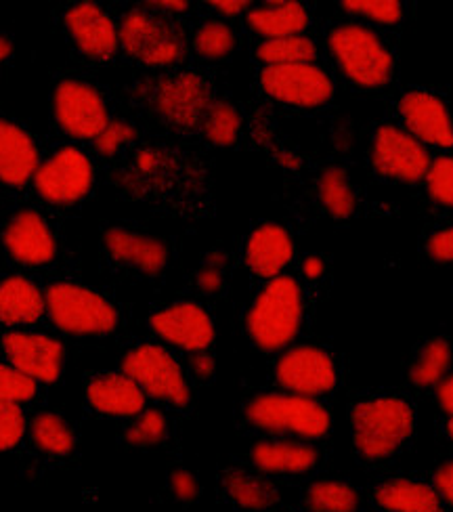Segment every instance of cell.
Wrapping results in <instances>:
<instances>
[{
  "mask_svg": "<svg viewBox=\"0 0 453 512\" xmlns=\"http://www.w3.org/2000/svg\"><path fill=\"white\" fill-rule=\"evenodd\" d=\"M196 284L204 294H219L223 290V271L214 267H202L196 275Z\"/></svg>",
  "mask_w": 453,
  "mask_h": 512,
  "instance_id": "7bdbcfd3",
  "label": "cell"
},
{
  "mask_svg": "<svg viewBox=\"0 0 453 512\" xmlns=\"http://www.w3.org/2000/svg\"><path fill=\"white\" fill-rule=\"evenodd\" d=\"M246 21L248 28L265 40L302 36L311 26L307 7L292 0H271V3L258 5L248 11Z\"/></svg>",
  "mask_w": 453,
  "mask_h": 512,
  "instance_id": "cb8c5ba5",
  "label": "cell"
},
{
  "mask_svg": "<svg viewBox=\"0 0 453 512\" xmlns=\"http://www.w3.org/2000/svg\"><path fill=\"white\" fill-rule=\"evenodd\" d=\"M227 261H229V256H227V252L225 250H219V248H214V250H210L208 254H206V259H204V265L206 267H214V269H225V265H227Z\"/></svg>",
  "mask_w": 453,
  "mask_h": 512,
  "instance_id": "f907efd6",
  "label": "cell"
},
{
  "mask_svg": "<svg viewBox=\"0 0 453 512\" xmlns=\"http://www.w3.org/2000/svg\"><path fill=\"white\" fill-rule=\"evenodd\" d=\"M317 198L332 219L344 221L355 215L357 194L349 173L342 166H328L317 179Z\"/></svg>",
  "mask_w": 453,
  "mask_h": 512,
  "instance_id": "83f0119b",
  "label": "cell"
},
{
  "mask_svg": "<svg viewBox=\"0 0 453 512\" xmlns=\"http://www.w3.org/2000/svg\"><path fill=\"white\" fill-rule=\"evenodd\" d=\"M258 61L267 66H292V63H313L317 59L315 42L307 36H288L263 40L256 49Z\"/></svg>",
  "mask_w": 453,
  "mask_h": 512,
  "instance_id": "1f68e13d",
  "label": "cell"
},
{
  "mask_svg": "<svg viewBox=\"0 0 453 512\" xmlns=\"http://www.w3.org/2000/svg\"><path fill=\"white\" fill-rule=\"evenodd\" d=\"M120 49L141 66L172 68L185 59V32L168 17L135 9L126 13L118 26Z\"/></svg>",
  "mask_w": 453,
  "mask_h": 512,
  "instance_id": "8992f818",
  "label": "cell"
},
{
  "mask_svg": "<svg viewBox=\"0 0 453 512\" xmlns=\"http://www.w3.org/2000/svg\"><path fill=\"white\" fill-rule=\"evenodd\" d=\"M53 116L61 131L76 141H95L110 122L103 95L76 78L61 80L55 87Z\"/></svg>",
  "mask_w": 453,
  "mask_h": 512,
  "instance_id": "9c48e42d",
  "label": "cell"
},
{
  "mask_svg": "<svg viewBox=\"0 0 453 512\" xmlns=\"http://www.w3.org/2000/svg\"><path fill=\"white\" fill-rule=\"evenodd\" d=\"M189 370L200 380H210L214 376V370H217V364H214V357L210 353L200 351V353H191Z\"/></svg>",
  "mask_w": 453,
  "mask_h": 512,
  "instance_id": "f6af8a7d",
  "label": "cell"
},
{
  "mask_svg": "<svg viewBox=\"0 0 453 512\" xmlns=\"http://www.w3.org/2000/svg\"><path fill=\"white\" fill-rule=\"evenodd\" d=\"M437 494L441 500H445L449 506H453V462H445L439 471L435 473V485Z\"/></svg>",
  "mask_w": 453,
  "mask_h": 512,
  "instance_id": "ee69618b",
  "label": "cell"
},
{
  "mask_svg": "<svg viewBox=\"0 0 453 512\" xmlns=\"http://www.w3.org/2000/svg\"><path fill=\"white\" fill-rule=\"evenodd\" d=\"M135 97L162 124L177 131H193L212 103L210 84L196 72L149 78L137 84Z\"/></svg>",
  "mask_w": 453,
  "mask_h": 512,
  "instance_id": "3957f363",
  "label": "cell"
},
{
  "mask_svg": "<svg viewBox=\"0 0 453 512\" xmlns=\"http://www.w3.org/2000/svg\"><path fill=\"white\" fill-rule=\"evenodd\" d=\"M210 7L221 17H237V15H242L246 9H250V5L242 3V0H214V3H210Z\"/></svg>",
  "mask_w": 453,
  "mask_h": 512,
  "instance_id": "7dc6e473",
  "label": "cell"
},
{
  "mask_svg": "<svg viewBox=\"0 0 453 512\" xmlns=\"http://www.w3.org/2000/svg\"><path fill=\"white\" fill-rule=\"evenodd\" d=\"M30 435L38 450L51 456H68L76 447L72 426L53 412L36 414L30 424Z\"/></svg>",
  "mask_w": 453,
  "mask_h": 512,
  "instance_id": "f546056e",
  "label": "cell"
},
{
  "mask_svg": "<svg viewBox=\"0 0 453 512\" xmlns=\"http://www.w3.org/2000/svg\"><path fill=\"white\" fill-rule=\"evenodd\" d=\"M166 437L168 420L160 410H143L124 435V439L135 447H154Z\"/></svg>",
  "mask_w": 453,
  "mask_h": 512,
  "instance_id": "d590c367",
  "label": "cell"
},
{
  "mask_svg": "<svg viewBox=\"0 0 453 512\" xmlns=\"http://www.w3.org/2000/svg\"><path fill=\"white\" fill-rule=\"evenodd\" d=\"M3 242L13 259L26 267L49 265L57 254L53 229L36 210L24 208L9 219Z\"/></svg>",
  "mask_w": 453,
  "mask_h": 512,
  "instance_id": "ac0fdd59",
  "label": "cell"
},
{
  "mask_svg": "<svg viewBox=\"0 0 453 512\" xmlns=\"http://www.w3.org/2000/svg\"><path fill=\"white\" fill-rule=\"evenodd\" d=\"M149 9H162L168 13H185L189 9V3L185 0H160V3H147Z\"/></svg>",
  "mask_w": 453,
  "mask_h": 512,
  "instance_id": "681fc988",
  "label": "cell"
},
{
  "mask_svg": "<svg viewBox=\"0 0 453 512\" xmlns=\"http://www.w3.org/2000/svg\"><path fill=\"white\" fill-rule=\"evenodd\" d=\"M145 393L124 372L95 376L86 387V401L91 408L110 418H137L145 410Z\"/></svg>",
  "mask_w": 453,
  "mask_h": 512,
  "instance_id": "44dd1931",
  "label": "cell"
},
{
  "mask_svg": "<svg viewBox=\"0 0 453 512\" xmlns=\"http://www.w3.org/2000/svg\"><path fill=\"white\" fill-rule=\"evenodd\" d=\"M38 391V382L17 372L13 366L0 364V403H26Z\"/></svg>",
  "mask_w": 453,
  "mask_h": 512,
  "instance_id": "f35d334b",
  "label": "cell"
},
{
  "mask_svg": "<svg viewBox=\"0 0 453 512\" xmlns=\"http://www.w3.org/2000/svg\"><path fill=\"white\" fill-rule=\"evenodd\" d=\"M426 254L435 263H453V225L430 233L426 240Z\"/></svg>",
  "mask_w": 453,
  "mask_h": 512,
  "instance_id": "60d3db41",
  "label": "cell"
},
{
  "mask_svg": "<svg viewBox=\"0 0 453 512\" xmlns=\"http://www.w3.org/2000/svg\"><path fill=\"white\" fill-rule=\"evenodd\" d=\"M340 7L353 17H361L378 26H397L403 19V7L397 0H344Z\"/></svg>",
  "mask_w": 453,
  "mask_h": 512,
  "instance_id": "e575fe53",
  "label": "cell"
},
{
  "mask_svg": "<svg viewBox=\"0 0 453 512\" xmlns=\"http://www.w3.org/2000/svg\"><path fill=\"white\" fill-rule=\"evenodd\" d=\"M275 160H277L279 166H284L288 170H298L302 166V158L296 156L294 152H288V149H282V152H277Z\"/></svg>",
  "mask_w": 453,
  "mask_h": 512,
  "instance_id": "816d5d0a",
  "label": "cell"
},
{
  "mask_svg": "<svg viewBox=\"0 0 453 512\" xmlns=\"http://www.w3.org/2000/svg\"><path fill=\"white\" fill-rule=\"evenodd\" d=\"M47 311V296L24 275L0 282V322L5 326H32Z\"/></svg>",
  "mask_w": 453,
  "mask_h": 512,
  "instance_id": "d4e9b609",
  "label": "cell"
},
{
  "mask_svg": "<svg viewBox=\"0 0 453 512\" xmlns=\"http://www.w3.org/2000/svg\"><path fill=\"white\" fill-rule=\"evenodd\" d=\"M244 259L254 275L275 280L294 259V242L288 229L277 223L258 225L246 242Z\"/></svg>",
  "mask_w": 453,
  "mask_h": 512,
  "instance_id": "ffe728a7",
  "label": "cell"
},
{
  "mask_svg": "<svg viewBox=\"0 0 453 512\" xmlns=\"http://www.w3.org/2000/svg\"><path fill=\"white\" fill-rule=\"evenodd\" d=\"M139 137L137 126L126 120H110L101 131V135L93 141L97 154L103 158H112L120 154L126 145L135 143Z\"/></svg>",
  "mask_w": 453,
  "mask_h": 512,
  "instance_id": "74e56055",
  "label": "cell"
},
{
  "mask_svg": "<svg viewBox=\"0 0 453 512\" xmlns=\"http://www.w3.org/2000/svg\"><path fill=\"white\" fill-rule=\"evenodd\" d=\"M302 273L309 280H319V277L326 273V263H323L321 256H307L305 263H302Z\"/></svg>",
  "mask_w": 453,
  "mask_h": 512,
  "instance_id": "c3c4849f",
  "label": "cell"
},
{
  "mask_svg": "<svg viewBox=\"0 0 453 512\" xmlns=\"http://www.w3.org/2000/svg\"><path fill=\"white\" fill-rule=\"evenodd\" d=\"M3 349L11 366L36 382H55L66 364V349L57 338L38 332H9Z\"/></svg>",
  "mask_w": 453,
  "mask_h": 512,
  "instance_id": "9a60e30c",
  "label": "cell"
},
{
  "mask_svg": "<svg viewBox=\"0 0 453 512\" xmlns=\"http://www.w3.org/2000/svg\"><path fill=\"white\" fill-rule=\"evenodd\" d=\"M122 372L131 376L147 397L175 408L191 401V389L177 357L158 345H139L122 359Z\"/></svg>",
  "mask_w": 453,
  "mask_h": 512,
  "instance_id": "ba28073f",
  "label": "cell"
},
{
  "mask_svg": "<svg viewBox=\"0 0 453 512\" xmlns=\"http://www.w3.org/2000/svg\"><path fill=\"white\" fill-rule=\"evenodd\" d=\"M246 420L254 429L300 441H315L330 433V414L317 399L292 393H261L248 401Z\"/></svg>",
  "mask_w": 453,
  "mask_h": 512,
  "instance_id": "5b68a950",
  "label": "cell"
},
{
  "mask_svg": "<svg viewBox=\"0 0 453 512\" xmlns=\"http://www.w3.org/2000/svg\"><path fill=\"white\" fill-rule=\"evenodd\" d=\"M372 166L384 179L416 185L433 164L426 145L395 124H380L372 141Z\"/></svg>",
  "mask_w": 453,
  "mask_h": 512,
  "instance_id": "30bf717a",
  "label": "cell"
},
{
  "mask_svg": "<svg viewBox=\"0 0 453 512\" xmlns=\"http://www.w3.org/2000/svg\"><path fill=\"white\" fill-rule=\"evenodd\" d=\"M328 49L342 76L359 89H382L393 80L395 57L368 26L349 21L332 28Z\"/></svg>",
  "mask_w": 453,
  "mask_h": 512,
  "instance_id": "277c9868",
  "label": "cell"
},
{
  "mask_svg": "<svg viewBox=\"0 0 453 512\" xmlns=\"http://www.w3.org/2000/svg\"><path fill=\"white\" fill-rule=\"evenodd\" d=\"M302 317L305 301L298 282L290 275H279L256 294L246 315V332L258 349L277 353L294 343Z\"/></svg>",
  "mask_w": 453,
  "mask_h": 512,
  "instance_id": "6da1fadb",
  "label": "cell"
},
{
  "mask_svg": "<svg viewBox=\"0 0 453 512\" xmlns=\"http://www.w3.org/2000/svg\"><path fill=\"white\" fill-rule=\"evenodd\" d=\"M66 28L74 47L93 61L112 59L120 49V34L114 19L95 3H76L68 9Z\"/></svg>",
  "mask_w": 453,
  "mask_h": 512,
  "instance_id": "e0dca14e",
  "label": "cell"
},
{
  "mask_svg": "<svg viewBox=\"0 0 453 512\" xmlns=\"http://www.w3.org/2000/svg\"><path fill=\"white\" fill-rule=\"evenodd\" d=\"M103 246L114 261L133 267L145 275L162 273L170 261L166 242L126 227L105 229Z\"/></svg>",
  "mask_w": 453,
  "mask_h": 512,
  "instance_id": "d6986e66",
  "label": "cell"
},
{
  "mask_svg": "<svg viewBox=\"0 0 453 512\" xmlns=\"http://www.w3.org/2000/svg\"><path fill=\"white\" fill-rule=\"evenodd\" d=\"M26 416L15 403H0V452H9L24 439Z\"/></svg>",
  "mask_w": 453,
  "mask_h": 512,
  "instance_id": "ab89813d",
  "label": "cell"
},
{
  "mask_svg": "<svg viewBox=\"0 0 453 512\" xmlns=\"http://www.w3.org/2000/svg\"><path fill=\"white\" fill-rule=\"evenodd\" d=\"M307 506L311 512H355L359 492L338 479H321L307 489Z\"/></svg>",
  "mask_w": 453,
  "mask_h": 512,
  "instance_id": "d6a6232c",
  "label": "cell"
},
{
  "mask_svg": "<svg viewBox=\"0 0 453 512\" xmlns=\"http://www.w3.org/2000/svg\"><path fill=\"white\" fill-rule=\"evenodd\" d=\"M149 326L166 345H172L187 353L206 351L214 343V336H217L208 311L202 305L191 301L172 303L158 309L151 315Z\"/></svg>",
  "mask_w": 453,
  "mask_h": 512,
  "instance_id": "5bb4252c",
  "label": "cell"
},
{
  "mask_svg": "<svg viewBox=\"0 0 453 512\" xmlns=\"http://www.w3.org/2000/svg\"><path fill=\"white\" fill-rule=\"evenodd\" d=\"M225 494L233 504L250 512H263L277 504L279 494L271 481L246 471H227L223 477Z\"/></svg>",
  "mask_w": 453,
  "mask_h": 512,
  "instance_id": "4316f807",
  "label": "cell"
},
{
  "mask_svg": "<svg viewBox=\"0 0 453 512\" xmlns=\"http://www.w3.org/2000/svg\"><path fill=\"white\" fill-rule=\"evenodd\" d=\"M424 181L430 198L441 206L453 208V156L433 160Z\"/></svg>",
  "mask_w": 453,
  "mask_h": 512,
  "instance_id": "8d00e7d4",
  "label": "cell"
},
{
  "mask_svg": "<svg viewBox=\"0 0 453 512\" xmlns=\"http://www.w3.org/2000/svg\"><path fill=\"white\" fill-rule=\"evenodd\" d=\"M405 131L422 145L453 147V118L441 97L422 89L407 91L399 101Z\"/></svg>",
  "mask_w": 453,
  "mask_h": 512,
  "instance_id": "2e32d148",
  "label": "cell"
},
{
  "mask_svg": "<svg viewBox=\"0 0 453 512\" xmlns=\"http://www.w3.org/2000/svg\"><path fill=\"white\" fill-rule=\"evenodd\" d=\"M447 435H449L451 441H453V418H449V422H447Z\"/></svg>",
  "mask_w": 453,
  "mask_h": 512,
  "instance_id": "db71d44e",
  "label": "cell"
},
{
  "mask_svg": "<svg viewBox=\"0 0 453 512\" xmlns=\"http://www.w3.org/2000/svg\"><path fill=\"white\" fill-rule=\"evenodd\" d=\"M193 51L206 61H221L235 51L237 38L233 30L219 19H208L193 34Z\"/></svg>",
  "mask_w": 453,
  "mask_h": 512,
  "instance_id": "836d02e7",
  "label": "cell"
},
{
  "mask_svg": "<svg viewBox=\"0 0 453 512\" xmlns=\"http://www.w3.org/2000/svg\"><path fill=\"white\" fill-rule=\"evenodd\" d=\"M11 55H13V42H11L7 36L0 34V66H3V63H5Z\"/></svg>",
  "mask_w": 453,
  "mask_h": 512,
  "instance_id": "f5cc1de1",
  "label": "cell"
},
{
  "mask_svg": "<svg viewBox=\"0 0 453 512\" xmlns=\"http://www.w3.org/2000/svg\"><path fill=\"white\" fill-rule=\"evenodd\" d=\"M261 89L271 99L300 110H315L332 101L334 82L315 63L267 66L261 72Z\"/></svg>",
  "mask_w": 453,
  "mask_h": 512,
  "instance_id": "7c38bea8",
  "label": "cell"
},
{
  "mask_svg": "<svg viewBox=\"0 0 453 512\" xmlns=\"http://www.w3.org/2000/svg\"><path fill=\"white\" fill-rule=\"evenodd\" d=\"M376 504L384 512H443L437 489L416 479H391L376 489Z\"/></svg>",
  "mask_w": 453,
  "mask_h": 512,
  "instance_id": "484cf974",
  "label": "cell"
},
{
  "mask_svg": "<svg viewBox=\"0 0 453 512\" xmlns=\"http://www.w3.org/2000/svg\"><path fill=\"white\" fill-rule=\"evenodd\" d=\"M451 359H453V353L447 340L430 338L416 355L412 368H409V380H412L420 389L437 387V384L449 374Z\"/></svg>",
  "mask_w": 453,
  "mask_h": 512,
  "instance_id": "f1b7e54d",
  "label": "cell"
},
{
  "mask_svg": "<svg viewBox=\"0 0 453 512\" xmlns=\"http://www.w3.org/2000/svg\"><path fill=\"white\" fill-rule=\"evenodd\" d=\"M45 296L51 322L63 334L107 336L118 328V309L91 288L72 282H57Z\"/></svg>",
  "mask_w": 453,
  "mask_h": 512,
  "instance_id": "52a82bcc",
  "label": "cell"
},
{
  "mask_svg": "<svg viewBox=\"0 0 453 512\" xmlns=\"http://www.w3.org/2000/svg\"><path fill=\"white\" fill-rule=\"evenodd\" d=\"M34 187L38 196L55 206H70L89 196L93 187V162L76 147H61L40 162Z\"/></svg>",
  "mask_w": 453,
  "mask_h": 512,
  "instance_id": "8fae6325",
  "label": "cell"
},
{
  "mask_svg": "<svg viewBox=\"0 0 453 512\" xmlns=\"http://www.w3.org/2000/svg\"><path fill=\"white\" fill-rule=\"evenodd\" d=\"M250 460L265 475H302L315 468L319 452L300 439H263L252 445Z\"/></svg>",
  "mask_w": 453,
  "mask_h": 512,
  "instance_id": "7402d4cb",
  "label": "cell"
},
{
  "mask_svg": "<svg viewBox=\"0 0 453 512\" xmlns=\"http://www.w3.org/2000/svg\"><path fill=\"white\" fill-rule=\"evenodd\" d=\"M202 135L217 147H231L242 133V114L227 101H214L202 118Z\"/></svg>",
  "mask_w": 453,
  "mask_h": 512,
  "instance_id": "4dcf8cb0",
  "label": "cell"
},
{
  "mask_svg": "<svg viewBox=\"0 0 453 512\" xmlns=\"http://www.w3.org/2000/svg\"><path fill=\"white\" fill-rule=\"evenodd\" d=\"M275 378L286 393L315 399L336 389L338 370L328 351L315 345H298L279 355Z\"/></svg>",
  "mask_w": 453,
  "mask_h": 512,
  "instance_id": "4fadbf2b",
  "label": "cell"
},
{
  "mask_svg": "<svg viewBox=\"0 0 453 512\" xmlns=\"http://www.w3.org/2000/svg\"><path fill=\"white\" fill-rule=\"evenodd\" d=\"M437 401L441 405V410L453 418V372H449L437 384Z\"/></svg>",
  "mask_w": 453,
  "mask_h": 512,
  "instance_id": "bcb514c9",
  "label": "cell"
},
{
  "mask_svg": "<svg viewBox=\"0 0 453 512\" xmlns=\"http://www.w3.org/2000/svg\"><path fill=\"white\" fill-rule=\"evenodd\" d=\"M170 492L179 502H193L200 494L198 479L193 477L189 471H175L170 475Z\"/></svg>",
  "mask_w": 453,
  "mask_h": 512,
  "instance_id": "b9f144b4",
  "label": "cell"
},
{
  "mask_svg": "<svg viewBox=\"0 0 453 512\" xmlns=\"http://www.w3.org/2000/svg\"><path fill=\"white\" fill-rule=\"evenodd\" d=\"M40 166L34 139L15 122L0 118V181L11 187L26 185Z\"/></svg>",
  "mask_w": 453,
  "mask_h": 512,
  "instance_id": "603a6c76",
  "label": "cell"
},
{
  "mask_svg": "<svg viewBox=\"0 0 453 512\" xmlns=\"http://www.w3.org/2000/svg\"><path fill=\"white\" fill-rule=\"evenodd\" d=\"M416 416L401 397L378 395L363 399L351 410V435L357 452L370 462L391 458L412 437Z\"/></svg>",
  "mask_w": 453,
  "mask_h": 512,
  "instance_id": "7a4b0ae2",
  "label": "cell"
}]
</instances>
